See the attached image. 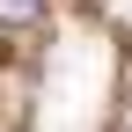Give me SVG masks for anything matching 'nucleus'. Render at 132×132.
Wrapping results in <instances>:
<instances>
[{"label": "nucleus", "mask_w": 132, "mask_h": 132, "mask_svg": "<svg viewBox=\"0 0 132 132\" xmlns=\"http://www.w3.org/2000/svg\"><path fill=\"white\" fill-rule=\"evenodd\" d=\"M44 22V0H0V29H37Z\"/></svg>", "instance_id": "1"}]
</instances>
